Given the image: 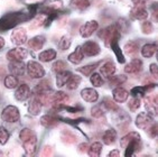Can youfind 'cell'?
I'll list each match as a JSON object with an SVG mask.
<instances>
[{
    "instance_id": "6da1fadb",
    "label": "cell",
    "mask_w": 158,
    "mask_h": 157,
    "mask_svg": "<svg viewBox=\"0 0 158 157\" xmlns=\"http://www.w3.org/2000/svg\"><path fill=\"white\" fill-rule=\"evenodd\" d=\"M28 16L24 12H9L7 15L2 16L0 18V32H5L10 28H14L15 26L24 20H27Z\"/></svg>"
},
{
    "instance_id": "7a4b0ae2",
    "label": "cell",
    "mask_w": 158,
    "mask_h": 157,
    "mask_svg": "<svg viewBox=\"0 0 158 157\" xmlns=\"http://www.w3.org/2000/svg\"><path fill=\"white\" fill-rule=\"evenodd\" d=\"M121 147L126 148V156H131L136 151H140L141 147V142H140V136L137 133H130L126 135L120 142Z\"/></svg>"
},
{
    "instance_id": "3957f363",
    "label": "cell",
    "mask_w": 158,
    "mask_h": 157,
    "mask_svg": "<svg viewBox=\"0 0 158 157\" xmlns=\"http://www.w3.org/2000/svg\"><path fill=\"white\" fill-rule=\"evenodd\" d=\"M119 32H120V30L117 28V25H112V26H109V27H106L101 30V33L99 34V36L103 39L106 46H110V44H111V42H112L113 39L120 37Z\"/></svg>"
},
{
    "instance_id": "277c9868",
    "label": "cell",
    "mask_w": 158,
    "mask_h": 157,
    "mask_svg": "<svg viewBox=\"0 0 158 157\" xmlns=\"http://www.w3.org/2000/svg\"><path fill=\"white\" fill-rule=\"evenodd\" d=\"M26 70H27L28 75L31 78H42L45 75L44 67L38 62H35V61H29L26 65Z\"/></svg>"
},
{
    "instance_id": "5b68a950",
    "label": "cell",
    "mask_w": 158,
    "mask_h": 157,
    "mask_svg": "<svg viewBox=\"0 0 158 157\" xmlns=\"http://www.w3.org/2000/svg\"><path fill=\"white\" fill-rule=\"evenodd\" d=\"M20 118V113L19 110L17 109V107L15 106H8L3 109L2 113H1V119L6 122H17Z\"/></svg>"
},
{
    "instance_id": "8992f818",
    "label": "cell",
    "mask_w": 158,
    "mask_h": 157,
    "mask_svg": "<svg viewBox=\"0 0 158 157\" xmlns=\"http://www.w3.org/2000/svg\"><path fill=\"white\" fill-rule=\"evenodd\" d=\"M152 124H154V119L150 116V113H147V112L139 113L137 119H136V125H137V127L140 128V129L147 130Z\"/></svg>"
},
{
    "instance_id": "52a82bcc",
    "label": "cell",
    "mask_w": 158,
    "mask_h": 157,
    "mask_svg": "<svg viewBox=\"0 0 158 157\" xmlns=\"http://www.w3.org/2000/svg\"><path fill=\"white\" fill-rule=\"evenodd\" d=\"M82 47V51H83V54L86 55V56H95L100 53V46L98 45V43L95 42H92V40H88V42H85L83 44Z\"/></svg>"
},
{
    "instance_id": "ba28073f",
    "label": "cell",
    "mask_w": 158,
    "mask_h": 157,
    "mask_svg": "<svg viewBox=\"0 0 158 157\" xmlns=\"http://www.w3.org/2000/svg\"><path fill=\"white\" fill-rule=\"evenodd\" d=\"M98 27H99L98 21H95V20L88 21V23H85L84 25L81 26V28H80V34H81V36L84 37V38L85 37H90L94 32H97Z\"/></svg>"
},
{
    "instance_id": "9c48e42d",
    "label": "cell",
    "mask_w": 158,
    "mask_h": 157,
    "mask_svg": "<svg viewBox=\"0 0 158 157\" xmlns=\"http://www.w3.org/2000/svg\"><path fill=\"white\" fill-rule=\"evenodd\" d=\"M27 49H23V47H17V49H10L7 53V58L9 61H23L24 58L27 57Z\"/></svg>"
},
{
    "instance_id": "30bf717a",
    "label": "cell",
    "mask_w": 158,
    "mask_h": 157,
    "mask_svg": "<svg viewBox=\"0 0 158 157\" xmlns=\"http://www.w3.org/2000/svg\"><path fill=\"white\" fill-rule=\"evenodd\" d=\"M11 42L16 45H23L27 42V33L24 28H18L12 32Z\"/></svg>"
},
{
    "instance_id": "8fae6325",
    "label": "cell",
    "mask_w": 158,
    "mask_h": 157,
    "mask_svg": "<svg viewBox=\"0 0 158 157\" xmlns=\"http://www.w3.org/2000/svg\"><path fill=\"white\" fill-rule=\"evenodd\" d=\"M8 67H9L10 73L15 76L24 75L25 69H26V66H25V64L23 61H10L9 66Z\"/></svg>"
},
{
    "instance_id": "7c38bea8",
    "label": "cell",
    "mask_w": 158,
    "mask_h": 157,
    "mask_svg": "<svg viewBox=\"0 0 158 157\" xmlns=\"http://www.w3.org/2000/svg\"><path fill=\"white\" fill-rule=\"evenodd\" d=\"M130 17L132 19H136V20H143V19H146L148 17V11L145 8V6L137 5L130 10Z\"/></svg>"
},
{
    "instance_id": "4fadbf2b",
    "label": "cell",
    "mask_w": 158,
    "mask_h": 157,
    "mask_svg": "<svg viewBox=\"0 0 158 157\" xmlns=\"http://www.w3.org/2000/svg\"><path fill=\"white\" fill-rule=\"evenodd\" d=\"M143 70V61L139 58H135L130 61V63H128L125 67V72L129 74H137Z\"/></svg>"
},
{
    "instance_id": "5bb4252c",
    "label": "cell",
    "mask_w": 158,
    "mask_h": 157,
    "mask_svg": "<svg viewBox=\"0 0 158 157\" xmlns=\"http://www.w3.org/2000/svg\"><path fill=\"white\" fill-rule=\"evenodd\" d=\"M81 97L84 101L86 102H97L98 99H99V93L94 89L91 88H85L81 91Z\"/></svg>"
},
{
    "instance_id": "9a60e30c",
    "label": "cell",
    "mask_w": 158,
    "mask_h": 157,
    "mask_svg": "<svg viewBox=\"0 0 158 157\" xmlns=\"http://www.w3.org/2000/svg\"><path fill=\"white\" fill-rule=\"evenodd\" d=\"M23 144H24L25 153H26L28 156H31V155H34V154H35V151H36V145H37L36 135H33L31 138H28L27 140L23 142Z\"/></svg>"
},
{
    "instance_id": "2e32d148",
    "label": "cell",
    "mask_w": 158,
    "mask_h": 157,
    "mask_svg": "<svg viewBox=\"0 0 158 157\" xmlns=\"http://www.w3.org/2000/svg\"><path fill=\"white\" fill-rule=\"evenodd\" d=\"M31 97V89L27 84H21L15 92V98L18 101H26Z\"/></svg>"
},
{
    "instance_id": "e0dca14e",
    "label": "cell",
    "mask_w": 158,
    "mask_h": 157,
    "mask_svg": "<svg viewBox=\"0 0 158 157\" xmlns=\"http://www.w3.org/2000/svg\"><path fill=\"white\" fill-rule=\"evenodd\" d=\"M69 95H67L65 92L63 91H60V92H56V93L53 94V101L52 103L54 104L56 108H61L62 106H64L65 103L69 102Z\"/></svg>"
},
{
    "instance_id": "ac0fdd59",
    "label": "cell",
    "mask_w": 158,
    "mask_h": 157,
    "mask_svg": "<svg viewBox=\"0 0 158 157\" xmlns=\"http://www.w3.org/2000/svg\"><path fill=\"white\" fill-rule=\"evenodd\" d=\"M45 44V37L44 36H35L28 40V46L34 51H40Z\"/></svg>"
},
{
    "instance_id": "d6986e66",
    "label": "cell",
    "mask_w": 158,
    "mask_h": 157,
    "mask_svg": "<svg viewBox=\"0 0 158 157\" xmlns=\"http://www.w3.org/2000/svg\"><path fill=\"white\" fill-rule=\"evenodd\" d=\"M83 58H84V54H83V51H82V47H81V46H77V47L75 49V51L69 55V61L73 64L81 63V62L83 61Z\"/></svg>"
},
{
    "instance_id": "ffe728a7",
    "label": "cell",
    "mask_w": 158,
    "mask_h": 157,
    "mask_svg": "<svg viewBox=\"0 0 158 157\" xmlns=\"http://www.w3.org/2000/svg\"><path fill=\"white\" fill-rule=\"evenodd\" d=\"M42 106L43 104L40 103V99L35 95V97H33V99L31 100V102H29L28 111H29V113H31V115L37 116L40 112V110H42Z\"/></svg>"
},
{
    "instance_id": "44dd1931",
    "label": "cell",
    "mask_w": 158,
    "mask_h": 157,
    "mask_svg": "<svg viewBox=\"0 0 158 157\" xmlns=\"http://www.w3.org/2000/svg\"><path fill=\"white\" fill-rule=\"evenodd\" d=\"M116 72V65L112 62H106L100 67V73L104 78H110Z\"/></svg>"
},
{
    "instance_id": "7402d4cb",
    "label": "cell",
    "mask_w": 158,
    "mask_h": 157,
    "mask_svg": "<svg viewBox=\"0 0 158 157\" xmlns=\"http://www.w3.org/2000/svg\"><path fill=\"white\" fill-rule=\"evenodd\" d=\"M128 97H129V93L123 88L118 87V88H116L113 90V99L117 102H121V103L125 102L126 100L128 99Z\"/></svg>"
},
{
    "instance_id": "603a6c76",
    "label": "cell",
    "mask_w": 158,
    "mask_h": 157,
    "mask_svg": "<svg viewBox=\"0 0 158 157\" xmlns=\"http://www.w3.org/2000/svg\"><path fill=\"white\" fill-rule=\"evenodd\" d=\"M72 73L69 72V71H61V72L57 73V76H56V85L58 88H62L66 84V82L69 81V78H71Z\"/></svg>"
},
{
    "instance_id": "cb8c5ba5",
    "label": "cell",
    "mask_w": 158,
    "mask_h": 157,
    "mask_svg": "<svg viewBox=\"0 0 158 157\" xmlns=\"http://www.w3.org/2000/svg\"><path fill=\"white\" fill-rule=\"evenodd\" d=\"M117 139V133L114 129H109L106 130L103 134V142L106 145H112L114 144Z\"/></svg>"
},
{
    "instance_id": "d4e9b609",
    "label": "cell",
    "mask_w": 158,
    "mask_h": 157,
    "mask_svg": "<svg viewBox=\"0 0 158 157\" xmlns=\"http://www.w3.org/2000/svg\"><path fill=\"white\" fill-rule=\"evenodd\" d=\"M40 124L46 128H52L58 124V120L55 117H53V116L47 115L40 118Z\"/></svg>"
},
{
    "instance_id": "484cf974",
    "label": "cell",
    "mask_w": 158,
    "mask_h": 157,
    "mask_svg": "<svg viewBox=\"0 0 158 157\" xmlns=\"http://www.w3.org/2000/svg\"><path fill=\"white\" fill-rule=\"evenodd\" d=\"M157 51V45L156 44H146L141 49V54L143 57H152V55L155 54Z\"/></svg>"
},
{
    "instance_id": "4316f807",
    "label": "cell",
    "mask_w": 158,
    "mask_h": 157,
    "mask_svg": "<svg viewBox=\"0 0 158 157\" xmlns=\"http://www.w3.org/2000/svg\"><path fill=\"white\" fill-rule=\"evenodd\" d=\"M146 108L148 109V113L156 115L157 113V97H149L146 100Z\"/></svg>"
},
{
    "instance_id": "83f0119b",
    "label": "cell",
    "mask_w": 158,
    "mask_h": 157,
    "mask_svg": "<svg viewBox=\"0 0 158 157\" xmlns=\"http://www.w3.org/2000/svg\"><path fill=\"white\" fill-rule=\"evenodd\" d=\"M118 39L119 38L113 39L112 42H111V44H110V46L112 47V51L114 52V54H116L117 58H118V61H119V63H125V56L122 55L121 49H120V47H119V45H118Z\"/></svg>"
},
{
    "instance_id": "f1b7e54d",
    "label": "cell",
    "mask_w": 158,
    "mask_h": 157,
    "mask_svg": "<svg viewBox=\"0 0 158 157\" xmlns=\"http://www.w3.org/2000/svg\"><path fill=\"white\" fill-rule=\"evenodd\" d=\"M55 57H56V51H54V49H46V51L42 52L40 54V60L42 61V62H51V61H53Z\"/></svg>"
},
{
    "instance_id": "f546056e",
    "label": "cell",
    "mask_w": 158,
    "mask_h": 157,
    "mask_svg": "<svg viewBox=\"0 0 158 157\" xmlns=\"http://www.w3.org/2000/svg\"><path fill=\"white\" fill-rule=\"evenodd\" d=\"M102 151V144L101 142H94V144H92L90 146L88 151V154L89 156L91 157H99L100 156V153Z\"/></svg>"
},
{
    "instance_id": "4dcf8cb0",
    "label": "cell",
    "mask_w": 158,
    "mask_h": 157,
    "mask_svg": "<svg viewBox=\"0 0 158 157\" xmlns=\"http://www.w3.org/2000/svg\"><path fill=\"white\" fill-rule=\"evenodd\" d=\"M81 83V78L77 75H71V78H69V81L66 82V88L69 90H75Z\"/></svg>"
},
{
    "instance_id": "1f68e13d",
    "label": "cell",
    "mask_w": 158,
    "mask_h": 157,
    "mask_svg": "<svg viewBox=\"0 0 158 157\" xmlns=\"http://www.w3.org/2000/svg\"><path fill=\"white\" fill-rule=\"evenodd\" d=\"M123 49H125V52L128 55H134V54H136V53H138V51H139V45H138L136 42H132V40H131V42L126 44Z\"/></svg>"
},
{
    "instance_id": "d6a6232c",
    "label": "cell",
    "mask_w": 158,
    "mask_h": 157,
    "mask_svg": "<svg viewBox=\"0 0 158 157\" xmlns=\"http://www.w3.org/2000/svg\"><path fill=\"white\" fill-rule=\"evenodd\" d=\"M18 85V78H16L15 75H7L5 78V87L8 89H15Z\"/></svg>"
},
{
    "instance_id": "836d02e7",
    "label": "cell",
    "mask_w": 158,
    "mask_h": 157,
    "mask_svg": "<svg viewBox=\"0 0 158 157\" xmlns=\"http://www.w3.org/2000/svg\"><path fill=\"white\" fill-rule=\"evenodd\" d=\"M62 139L65 142H67V144H74V142H76L75 135L72 134L71 131H69V130H65V131L62 133Z\"/></svg>"
},
{
    "instance_id": "e575fe53",
    "label": "cell",
    "mask_w": 158,
    "mask_h": 157,
    "mask_svg": "<svg viewBox=\"0 0 158 157\" xmlns=\"http://www.w3.org/2000/svg\"><path fill=\"white\" fill-rule=\"evenodd\" d=\"M71 3L73 5L75 8L77 9H85V8H88L90 6V1L89 0H71Z\"/></svg>"
},
{
    "instance_id": "d590c367",
    "label": "cell",
    "mask_w": 158,
    "mask_h": 157,
    "mask_svg": "<svg viewBox=\"0 0 158 157\" xmlns=\"http://www.w3.org/2000/svg\"><path fill=\"white\" fill-rule=\"evenodd\" d=\"M102 103H103V106L106 107L108 110H110V111H118V110H119L118 104L113 102L112 100L109 99V98H106V99H103Z\"/></svg>"
},
{
    "instance_id": "8d00e7d4",
    "label": "cell",
    "mask_w": 158,
    "mask_h": 157,
    "mask_svg": "<svg viewBox=\"0 0 158 157\" xmlns=\"http://www.w3.org/2000/svg\"><path fill=\"white\" fill-rule=\"evenodd\" d=\"M90 80H91V83L94 85L95 88H99V87L103 84V80H102L100 74H98V73H91Z\"/></svg>"
},
{
    "instance_id": "74e56055",
    "label": "cell",
    "mask_w": 158,
    "mask_h": 157,
    "mask_svg": "<svg viewBox=\"0 0 158 157\" xmlns=\"http://www.w3.org/2000/svg\"><path fill=\"white\" fill-rule=\"evenodd\" d=\"M49 90V82L48 81H43L40 82V84L36 85L35 88V93H42V92H45V91Z\"/></svg>"
},
{
    "instance_id": "f35d334b",
    "label": "cell",
    "mask_w": 158,
    "mask_h": 157,
    "mask_svg": "<svg viewBox=\"0 0 158 157\" xmlns=\"http://www.w3.org/2000/svg\"><path fill=\"white\" fill-rule=\"evenodd\" d=\"M33 135H35L33 130H31L29 128H24V129L20 131V134H19V138H20L21 142H25V140H27L28 138H31Z\"/></svg>"
},
{
    "instance_id": "ab89813d",
    "label": "cell",
    "mask_w": 158,
    "mask_h": 157,
    "mask_svg": "<svg viewBox=\"0 0 158 157\" xmlns=\"http://www.w3.org/2000/svg\"><path fill=\"white\" fill-rule=\"evenodd\" d=\"M97 65L98 64H90V65H86V66L80 67V69H77V71L81 72L82 74H84V75H90V74L95 70V66H97Z\"/></svg>"
},
{
    "instance_id": "60d3db41",
    "label": "cell",
    "mask_w": 158,
    "mask_h": 157,
    "mask_svg": "<svg viewBox=\"0 0 158 157\" xmlns=\"http://www.w3.org/2000/svg\"><path fill=\"white\" fill-rule=\"evenodd\" d=\"M127 80L125 75H117V76H110V84L111 85H120L121 83Z\"/></svg>"
},
{
    "instance_id": "b9f144b4",
    "label": "cell",
    "mask_w": 158,
    "mask_h": 157,
    "mask_svg": "<svg viewBox=\"0 0 158 157\" xmlns=\"http://www.w3.org/2000/svg\"><path fill=\"white\" fill-rule=\"evenodd\" d=\"M9 139V133L6 128L0 127V145H5Z\"/></svg>"
},
{
    "instance_id": "7bdbcfd3",
    "label": "cell",
    "mask_w": 158,
    "mask_h": 157,
    "mask_svg": "<svg viewBox=\"0 0 158 157\" xmlns=\"http://www.w3.org/2000/svg\"><path fill=\"white\" fill-rule=\"evenodd\" d=\"M66 67H67L66 63L63 62V61H56V62L53 64V71L56 73L61 72V71H64Z\"/></svg>"
},
{
    "instance_id": "ee69618b",
    "label": "cell",
    "mask_w": 158,
    "mask_h": 157,
    "mask_svg": "<svg viewBox=\"0 0 158 157\" xmlns=\"http://www.w3.org/2000/svg\"><path fill=\"white\" fill-rule=\"evenodd\" d=\"M140 107V99L137 97H134L129 101V109L131 111H137Z\"/></svg>"
},
{
    "instance_id": "f6af8a7d",
    "label": "cell",
    "mask_w": 158,
    "mask_h": 157,
    "mask_svg": "<svg viewBox=\"0 0 158 157\" xmlns=\"http://www.w3.org/2000/svg\"><path fill=\"white\" fill-rule=\"evenodd\" d=\"M58 46H60V49H61L62 51H66V49L71 46L70 37H67V36L62 37V39L60 40V44H58Z\"/></svg>"
},
{
    "instance_id": "bcb514c9",
    "label": "cell",
    "mask_w": 158,
    "mask_h": 157,
    "mask_svg": "<svg viewBox=\"0 0 158 157\" xmlns=\"http://www.w3.org/2000/svg\"><path fill=\"white\" fill-rule=\"evenodd\" d=\"M141 30L145 34H152L154 32V26L150 21H143V25H141Z\"/></svg>"
},
{
    "instance_id": "7dc6e473",
    "label": "cell",
    "mask_w": 158,
    "mask_h": 157,
    "mask_svg": "<svg viewBox=\"0 0 158 157\" xmlns=\"http://www.w3.org/2000/svg\"><path fill=\"white\" fill-rule=\"evenodd\" d=\"M92 116L94 118H101L103 116V112L102 110L100 109V107H94V108H92Z\"/></svg>"
},
{
    "instance_id": "c3c4849f",
    "label": "cell",
    "mask_w": 158,
    "mask_h": 157,
    "mask_svg": "<svg viewBox=\"0 0 158 157\" xmlns=\"http://www.w3.org/2000/svg\"><path fill=\"white\" fill-rule=\"evenodd\" d=\"M147 130H148L149 135H150L152 137H155L156 135H157V126H156L155 124H152Z\"/></svg>"
},
{
    "instance_id": "681fc988",
    "label": "cell",
    "mask_w": 158,
    "mask_h": 157,
    "mask_svg": "<svg viewBox=\"0 0 158 157\" xmlns=\"http://www.w3.org/2000/svg\"><path fill=\"white\" fill-rule=\"evenodd\" d=\"M150 72H152V76L154 78H157L158 76V70H157V64H152L150 65Z\"/></svg>"
},
{
    "instance_id": "f907efd6",
    "label": "cell",
    "mask_w": 158,
    "mask_h": 157,
    "mask_svg": "<svg viewBox=\"0 0 158 157\" xmlns=\"http://www.w3.org/2000/svg\"><path fill=\"white\" fill-rule=\"evenodd\" d=\"M132 2L137 6V5H141V6H145L146 5V2H147V0H131Z\"/></svg>"
},
{
    "instance_id": "816d5d0a",
    "label": "cell",
    "mask_w": 158,
    "mask_h": 157,
    "mask_svg": "<svg viewBox=\"0 0 158 157\" xmlns=\"http://www.w3.org/2000/svg\"><path fill=\"white\" fill-rule=\"evenodd\" d=\"M52 154V149H51V147H45V149H44V151H43V155L44 156H48V155Z\"/></svg>"
},
{
    "instance_id": "f5cc1de1",
    "label": "cell",
    "mask_w": 158,
    "mask_h": 157,
    "mask_svg": "<svg viewBox=\"0 0 158 157\" xmlns=\"http://www.w3.org/2000/svg\"><path fill=\"white\" fill-rule=\"evenodd\" d=\"M109 156H119V151H111V153H109Z\"/></svg>"
},
{
    "instance_id": "db71d44e",
    "label": "cell",
    "mask_w": 158,
    "mask_h": 157,
    "mask_svg": "<svg viewBox=\"0 0 158 157\" xmlns=\"http://www.w3.org/2000/svg\"><path fill=\"white\" fill-rule=\"evenodd\" d=\"M3 46H5V39H3L2 37L0 36V49H2Z\"/></svg>"
},
{
    "instance_id": "11a10c76",
    "label": "cell",
    "mask_w": 158,
    "mask_h": 157,
    "mask_svg": "<svg viewBox=\"0 0 158 157\" xmlns=\"http://www.w3.org/2000/svg\"><path fill=\"white\" fill-rule=\"evenodd\" d=\"M84 149H86V144H82L80 146V151H84Z\"/></svg>"
}]
</instances>
